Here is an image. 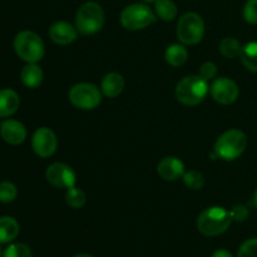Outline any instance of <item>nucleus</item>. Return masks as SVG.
Here are the masks:
<instances>
[{"instance_id": "obj_28", "label": "nucleus", "mask_w": 257, "mask_h": 257, "mask_svg": "<svg viewBox=\"0 0 257 257\" xmlns=\"http://www.w3.org/2000/svg\"><path fill=\"white\" fill-rule=\"evenodd\" d=\"M243 18L248 24H257V0H247L243 7Z\"/></svg>"}, {"instance_id": "obj_34", "label": "nucleus", "mask_w": 257, "mask_h": 257, "mask_svg": "<svg viewBox=\"0 0 257 257\" xmlns=\"http://www.w3.org/2000/svg\"><path fill=\"white\" fill-rule=\"evenodd\" d=\"M142 2H145V3H155L156 0H142Z\"/></svg>"}, {"instance_id": "obj_16", "label": "nucleus", "mask_w": 257, "mask_h": 257, "mask_svg": "<svg viewBox=\"0 0 257 257\" xmlns=\"http://www.w3.org/2000/svg\"><path fill=\"white\" fill-rule=\"evenodd\" d=\"M20 105V98L15 90L5 88L0 90V118L14 114Z\"/></svg>"}, {"instance_id": "obj_29", "label": "nucleus", "mask_w": 257, "mask_h": 257, "mask_svg": "<svg viewBox=\"0 0 257 257\" xmlns=\"http://www.w3.org/2000/svg\"><path fill=\"white\" fill-rule=\"evenodd\" d=\"M248 208L243 205H236L231 208L230 216L231 220L236 221V222H243L247 220L248 217Z\"/></svg>"}, {"instance_id": "obj_31", "label": "nucleus", "mask_w": 257, "mask_h": 257, "mask_svg": "<svg viewBox=\"0 0 257 257\" xmlns=\"http://www.w3.org/2000/svg\"><path fill=\"white\" fill-rule=\"evenodd\" d=\"M211 257H233V256L232 253L228 252L227 250H222V248H221V250H216Z\"/></svg>"}, {"instance_id": "obj_5", "label": "nucleus", "mask_w": 257, "mask_h": 257, "mask_svg": "<svg viewBox=\"0 0 257 257\" xmlns=\"http://www.w3.org/2000/svg\"><path fill=\"white\" fill-rule=\"evenodd\" d=\"M14 50L20 59L27 63H38L44 57L45 48L42 38L34 32L24 30L14 39Z\"/></svg>"}, {"instance_id": "obj_9", "label": "nucleus", "mask_w": 257, "mask_h": 257, "mask_svg": "<svg viewBox=\"0 0 257 257\" xmlns=\"http://www.w3.org/2000/svg\"><path fill=\"white\" fill-rule=\"evenodd\" d=\"M45 177L52 186L57 188H65V190L74 187L77 182V175L73 168L65 163L59 162L53 163L47 168Z\"/></svg>"}, {"instance_id": "obj_33", "label": "nucleus", "mask_w": 257, "mask_h": 257, "mask_svg": "<svg viewBox=\"0 0 257 257\" xmlns=\"http://www.w3.org/2000/svg\"><path fill=\"white\" fill-rule=\"evenodd\" d=\"M253 202H255V206L257 207V190L255 191V195H253Z\"/></svg>"}, {"instance_id": "obj_35", "label": "nucleus", "mask_w": 257, "mask_h": 257, "mask_svg": "<svg viewBox=\"0 0 257 257\" xmlns=\"http://www.w3.org/2000/svg\"><path fill=\"white\" fill-rule=\"evenodd\" d=\"M0 256H2V250H0Z\"/></svg>"}, {"instance_id": "obj_22", "label": "nucleus", "mask_w": 257, "mask_h": 257, "mask_svg": "<svg viewBox=\"0 0 257 257\" xmlns=\"http://www.w3.org/2000/svg\"><path fill=\"white\" fill-rule=\"evenodd\" d=\"M220 52L222 53L223 57L228 59H235L240 57L242 52V45L237 39L232 37H226L221 40L220 43Z\"/></svg>"}, {"instance_id": "obj_21", "label": "nucleus", "mask_w": 257, "mask_h": 257, "mask_svg": "<svg viewBox=\"0 0 257 257\" xmlns=\"http://www.w3.org/2000/svg\"><path fill=\"white\" fill-rule=\"evenodd\" d=\"M240 58L246 69L257 73V42L247 43L242 47Z\"/></svg>"}, {"instance_id": "obj_32", "label": "nucleus", "mask_w": 257, "mask_h": 257, "mask_svg": "<svg viewBox=\"0 0 257 257\" xmlns=\"http://www.w3.org/2000/svg\"><path fill=\"white\" fill-rule=\"evenodd\" d=\"M73 257H94V256L88 255V253H78V255H75V256H73Z\"/></svg>"}, {"instance_id": "obj_26", "label": "nucleus", "mask_w": 257, "mask_h": 257, "mask_svg": "<svg viewBox=\"0 0 257 257\" xmlns=\"http://www.w3.org/2000/svg\"><path fill=\"white\" fill-rule=\"evenodd\" d=\"M18 190L17 186L12 182H2L0 183V202L10 203L17 198Z\"/></svg>"}, {"instance_id": "obj_11", "label": "nucleus", "mask_w": 257, "mask_h": 257, "mask_svg": "<svg viewBox=\"0 0 257 257\" xmlns=\"http://www.w3.org/2000/svg\"><path fill=\"white\" fill-rule=\"evenodd\" d=\"M210 93L213 99L220 104H232L236 102L240 94L237 84L232 79L226 77L217 78L213 80L210 87Z\"/></svg>"}, {"instance_id": "obj_1", "label": "nucleus", "mask_w": 257, "mask_h": 257, "mask_svg": "<svg viewBox=\"0 0 257 257\" xmlns=\"http://www.w3.org/2000/svg\"><path fill=\"white\" fill-rule=\"evenodd\" d=\"M232 220L227 210L220 206H212L200 213L197 218V228L203 236L215 237L226 232Z\"/></svg>"}, {"instance_id": "obj_6", "label": "nucleus", "mask_w": 257, "mask_h": 257, "mask_svg": "<svg viewBox=\"0 0 257 257\" xmlns=\"http://www.w3.org/2000/svg\"><path fill=\"white\" fill-rule=\"evenodd\" d=\"M157 20V15L146 4H131L120 13V24L131 32L142 30L152 25Z\"/></svg>"}, {"instance_id": "obj_3", "label": "nucleus", "mask_w": 257, "mask_h": 257, "mask_svg": "<svg viewBox=\"0 0 257 257\" xmlns=\"http://www.w3.org/2000/svg\"><path fill=\"white\" fill-rule=\"evenodd\" d=\"M247 137L240 130H228L217 138L215 153L223 161H235L245 152Z\"/></svg>"}, {"instance_id": "obj_8", "label": "nucleus", "mask_w": 257, "mask_h": 257, "mask_svg": "<svg viewBox=\"0 0 257 257\" xmlns=\"http://www.w3.org/2000/svg\"><path fill=\"white\" fill-rule=\"evenodd\" d=\"M69 100L74 107L79 109H94L102 102V92L94 84L78 83L70 88Z\"/></svg>"}, {"instance_id": "obj_30", "label": "nucleus", "mask_w": 257, "mask_h": 257, "mask_svg": "<svg viewBox=\"0 0 257 257\" xmlns=\"http://www.w3.org/2000/svg\"><path fill=\"white\" fill-rule=\"evenodd\" d=\"M200 77H202L205 80H212L217 75V67L215 63L212 62H206L203 63L202 67L200 68Z\"/></svg>"}, {"instance_id": "obj_7", "label": "nucleus", "mask_w": 257, "mask_h": 257, "mask_svg": "<svg viewBox=\"0 0 257 257\" xmlns=\"http://www.w3.org/2000/svg\"><path fill=\"white\" fill-rule=\"evenodd\" d=\"M205 34V23L196 13H186L177 23V37L186 45H195L202 40Z\"/></svg>"}, {"instance_id": "obj_14", "label": "nucleus", "mask_w": 257, "mask_h": 257, "mask_svg": "<svg viewBox=\"0 0 257 257\" xmlns=\"http://www.w3.org/2000/svg\"><path fill=\"white\" fill-rule=\"evenodd\" d=\"M157 172L165 181H176L185 175V165L177 157H165L158 163Z\"/></svg>"}, {"instance_id": "obj_27", "label": "nucleus", "mask_w": 257, "mask_h": 257, "mask_svg": "<svg viewBox=\"0 0 257 257\" xmlns=\"http://www.w3.org/2000/svg\"><path fill=\"white\" fill-rule=\"evenodd\" d=\"M237 257H257V237L245 241L238 250Z\"/></svg>"}, {"instance_id": "obj_13", "label": "nucleus", "mask_w": 257, "mask_h": 257, "mask_svg": "<svg viewBox=\"0 0 257 257\" xmlns=\"http://www.w3.org/2000/svg\"><path fill=\"white\" fill-rule=\"evenodd\" d=\"M49 37L55 44L68 45L78 38V29L68 22H57L50 27Z\"/></svg>"}, {"instance_id": "obj_23", "label": "nucleus", "mask_w": 257, "mask_h": 257, "mask_svg": "<svg viewBox=\"0 0 257 257\" xmlns=\"http://www.w3.org/2000/svg\"><path fill=\"white\" fill-rule=\"evenodd\" d=\"M65 202H67V205L69 207L74 208V210H79L87 202V196H85L84 191L74 186V187L67 190V193H65Z\"/></svg>"}, {"instance_id": "obj_4", "label": "nucleus", "mask_w": 257, "mask_h": 257, "mask_svg": "<svg viewBox=\"0 0 257 257\" xmlns=\"http://www.w3.org/2000/svg\"><path fill=\"white\" fill-rule=\"evenodd\" d=\"M104 10L98 3L87 2L75 14V28L83 35H92L99 32L104 25Z\"/></svg>"}, {"instance_id": "obj_24", "label": "nucleus", "mask_w": 257, "mask_h": 257, "mask_svg": "<svg viewBox=\"0 0 257 257\" xmlns=\"http://www.w3.org/2000/svg\"><path fill=\"white\" fill-rule=\"evenodd\" d=\"M183 182H185L186 187L190 188V190L198 191L205 185V178H203V175L200 171L191 170L188 172H185V175H183Z\"/></svg>"}, {"instance_id": "obj_20", "label": "nucleus", "mask_w": 257, "mask_h": 257, "mask_svg": "<svg viewBox=\"0 0 257 257\" xmlns=\"http://www.w3.org/2000/svg\"><path fill=\"white\" fill-rule=\"evenodd\" d=\"M155 13L160 19L165 20V22H171L177 17L178 9L172 0H156Z\"/></svg>"}, {"instance_id": "obj_19", "label": "nucleus", "mask_w": 257, "mask_h": 257, "mask_svg": "<svg viewBox=\"0 0 257 257\" xmlns=\"http://www.w3.org/2000/svg\"><path fill=\"white\" fill-rule=\"evenodd\" d=\"M166 62L172 67H181L188 59V52L182 44H172L166 49Z\"/></svg>"}, {"instance_id": "obj_18", "label": "nucleus", "mask_w": 257, "mask_h": 257, "mask_svg": "<svg viewBox=\"0 0 257 257\" xmlns=\"http://www.w3.org/2000/svg\"><path fill=\"white\" fill-rule=\"evenodd\" d=\"M19 223L14 217H0V243H9L14 241L19 235Z\"/></svg>"}, {"instance_id": "obj_2", "label": "nucleus", "mask_w": 257, "mask_h": 257, "mask_svg": "<svg viewBox=\"0 0 257 257\" xmlns=\"http://www.w3.org/2000/svg\"><path fill=\"white\" fill-rule=\"evenodd\" d=\"M210 92L207 80L200 75L185 77L176 85V98L185 105H197L205 100Z\"/></svg>"}, {"instance_id": "obj_10", "label": "nucleus", "mask_w": 257, "mask_h": 257, "mask_svg": "<svg viewBox=\"0 0 257 257\" xmlns=\"http://www.w3.org/2000/svg\"><path fill=\"white\" fill-rule=\"evenodd\" d=\"M32 147L35 155L42 158L53 156L57 151L58 140L55 133L48 127H40L34 132L32 138Z\"/></svg>"}, {"instance_id": "obj_17", "label": "nucleus", "mask_w": 257, "mask_h": 257, "mask_svg": "<svg viewBox=\"0 0 257 257\" xmlns=\"http://www.w3.org/2000/svg\"><path fill=\"white\" fill-rule=\"evenodd\" d=\"M43 70L37 63H28L24 68H23L22 73H20V79H22L23 84L28 88H38L43 82Z\"/></svg>"}, {"instance_id": "obj_15", "label": "nucleus", "mask_w": 257, "mask_h": 257, "mask_svg": "<svg viewBox=\"0 0 257 257\" xmlns=\"http://www.w3.org/2000/svg\"><path fill=\"white\" fill-rule=\"evenodd\" d=\"M124 78L119 73H108L102 79L100 89L107 98H115L124 89Z\"/></svg>"}, {"instance_id": "obj_12", "label": "nucleus", "mask_w": 257, "mask_h": 257, "mask_svg": "<svg viewBox=\"0 0 257 257\" xmlns=\"http://www.w3.org/2000/svg\"><path fill=\"white\" fill-rule=\"evenodd\" d=\"M0 136L9 145L18 146L22 145L27 138V130L19 120L7 119L0 124Z\"/></svg>"}, {"instance_id": "obj_25", "label": "nucleus", "mask_w": 257, "mask_h": 257, "mask_svg": "<svg viewBox=\"0 0 257 257\" xmlns=\"http://www.w3.org/2000/svg\"><path fill=\"white\" fill-rule=\"evenodd\" d=\"M3 257H33V252L25 243H13L8 246Z\"/></svg>"}]
</instances>
